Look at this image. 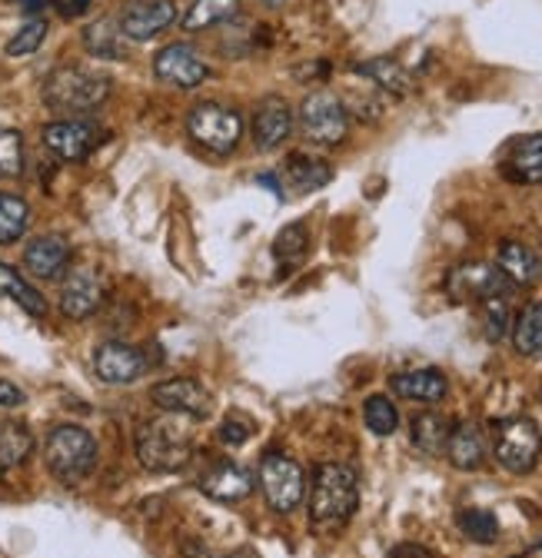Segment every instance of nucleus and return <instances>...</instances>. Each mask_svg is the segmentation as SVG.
I'll return each mask as SVG.
<instances>
[{"label":"nucleus","instance_id":"nucleus-24","mask_svg":"<svg viewBox=\"0 0 542 558\" xmlns=\"http://www.w3.org/2000/svg\"><path fill=\"white\" fill-rule=\"evenodd\" d=\"M360 74L370 77L380 90L393 94V97H406L413 90V77H410V70L399 66L396 60L389 57H376V60H366L360 63Z\"/></svg>","mask_w":542,"mask_h":558},{"label":"nucleus","instance_id":"nucleus-10","mask_svg":"<svg viewBox=\"0 0 542 558\" xmlns=\"http://www.w3.org/2000/svg\"><path fill=\"white\" fill-rule=\"evenodd\" d=\"M107 287L94 266H77L74 272L63 276L60 287V313L67 319H87L104 306Z\"/></svg>","mask_w":542,"mask_h":558},{"label":"nucleus","instance_id":"nucleus-40","mask_svg":"<svg viewBox=\"0 0 542 558\" xmlns=\"http://www.w3.org/2000/svg\"><path fill=\"white\" fill-rule=\"evenodd\" d=\"M21 402H24V392H21V386L0 376V405H4V409H14V405H21Z\"/></svg>","mask_w":542,"mask_h":558},{"label":"nucleus","instance_id":"nucleus-9","mask_svg":"<svg viewBox=\"0 0 542 558\" xmlns=\"http://www.w3.org/2000/svg\"><path fill=\"white\" fill-rule=\"evenodd\" d=\"M509 290V279L490 263H459L446 276V293L453 303H483Z\"/></svg>","mask_w":542,"mask_h":558},{"label":"nucleus","instance_id":"nucleus-37","mask_svg":"<svg viewBox=\"0 0 542 558\" xmlns=\"http://www.w3.org/2000/svg\"><path fill=\"white\" fill-rule=\"evenodd\" d=\"M47 37V21H27L8 44V57H27L34 53Z\"/></svg>","mask_w":542,"mask_h":558},{"label":"nucleus","instance_id":"nucleus-31","mask_svg":"<svg viewBox=\"0 0 542 558\" xmlns=\"http://www.w3.org/2000/svg\"><path fill=\"white\" fill-rule=\"evenodd\" d=\"M0 296H11L17 306H24V313L31 316H44L47 313V300L27 283V279L17 276V269L0 263Z\"/></svg>","mask_w":542,"mask_h":558},{"label":"nucleus","instance_id":"nucleus-1","mask_svg":"<svg viewBox=\"0 0 542 558\" xmlns=\"http://www.w3.org/2000/svg\"><path fill=\"white\" fill-rule=\"evenodd\" d=\"M360 506V478L353 465L323 462L313 475L310 493V519L320 532L344 529Z\"/></svg>","mask_w":542,"mask_h":558},{"label":"nucleus","instance_id":"nucleus-45","mask_svg":"<svg viewBox=\"0 0 542 558\" xmlns=\"http://www.w3.org/2000/svg\"><path fill=\"white\" fill-rule=\"evenodd\" d=\"M539 551H542V542H539Z\"/></svg>","mask_w":542,"mask_h":558},{"label":"nucleus","instance_id":"nucleus-27","mask_svg":"<svg viewBox=\"0 0 542 558\" xmlns=\"http://www.w3.org/2000/svg\"><path fill=\"white\" fill-rule=\"evenodd\" d=\"M240 14V0H193V8L183 14V31H210L224 21H233Z\"/></svg>","mask_w":542,"mask_h":558},{"label":"nucleus","instance_id":"nucleus-13","mask_svg":"<svg viewBox=\"0 0 542 558\" xmlns=\"http://www.w3.org/2000/svg\"><path fill=\"white\" fill-rule=\"evenodd\" d=\"M44 144L53 157L77 163L94 154L100 144V130L87 120H57L44 126Z\"/></svg>","mask_w":542,"mask_h":558},{"label":"nucleus","instance_id":"nucleus-32","mask_svg":"<svg viewBox=\"0 0 542 558\" xmlns=\"http://www.w3.org/2000/svg\"><path fill=\"white\" fill-rule=\"evenodd\" d=\"M84 44H87V50H91L94 57H100V60H120V57L127 53V47H123V31H120V24H113V21H97V24H91V27L84 31Z\"/></svg>","mask_w":542,"mask_h":558},{"label":"nucleus","instance_id":"nucleus-14","mask_svg":"<svg viewBox=\"0 0 542 558\" xmlns=\"http://www.w3.org/2000/svg\"><path fill=\"white\" fill-rule=\"evenodd\" d=\"M150 399L177 415L186 418H210L214 415V396L207 392V386H200L196 379H167L160 386L150 389Z\"/></svg>","mask_w":542,"mask_h":558},{"label":"nucleus","instance_id":"nucleus-5","mask_svg":"<svg viewBox=\"0 0 542 558\" xmlns=\"http://www.w3.org/2000/svg\"><path fill=\"white\" fill-rule=\"evenodd\" d=\"M260 488H263V499L266 506L287 515L293 512L300 502H303V493H306V475L303 469L284 456V452H266L263 462H260Z\"/></svg>","mask_w":542,"mask_h":558},{"label":"nucleus","instance_id":"nucleus-25","mask_svg":"<svg viewBox=\"0 0 542 558\" xmlns=\"http://www.w3.org/2000/svg\"><path fill=\"white\" fill-rule=\"evenodd\" d=\"M513 342L519 356L526 360H542V300L529 303L519 319L513 323Z\"/></svg>","mask_w":542,"mask_h":558},{"label":"nucleus","instance_id":"nucleus-16","mask_svg":"<svg viewBox=\"0 0 542 558\" xmlns=\"http://www.w3.org/2000/svg\"><path fill=\"white\" fill-rule=\"evenodd\" d=\"M200 488L214 502H243L253 493V472L240 462L220 459L200 475Z\"/></svg>","mask_w":542,"mask_h":558},{"label":"nucleus","instance_id":"nucleus-30","mask_svg":"<svg viewBox=\"0 0 542 558\" xmlns=\"http://www.w3.org/2000/svg\"><path fill=\"white\" fill-rule=\"evenodd\" d=\"M31 206L17 193H0V246L17 243L27 230Z\"/></svg>","mask_w":542,"mask_h":558},{"label":"nucleus","instance_id":"nucleus-41","mask_svg":"<svg viewBox=\"0 0 542 558\" xmlns=\"http://www.w3.org/2000/svg\"><path fill=\"white\" fill-rule=\"evenodd\" d=\"M57 4H60V11L67 17H77V14H84L91 8V0H57Z\"/></svg>","mask_w":542,"mask_h":558},{"label":"nucleus","instance_id":"nucleus-36","mask_svg":"<svg viewBox=\"0 0 542 558\" xmlns=\"http://www.w3.org/2000/svg\"><path fill=\"white\" fill-rule=\"evenodd\" d=\"M363 418H366V426H370L373 436H393L396 426H399V412L386 396H370L366 405H363Z\"/></svg>","mask_w":542,"mask_h":558},{"label":"nucleus","instance_id":"nucleus-7","mask_svg":"<svg viewBox=\"0 0 542 558\" xmlns=\"http://www.w3.org/2000/svg\"><path fill=\"white\" fill-rule=\"evenodd\" d=\"M186 126L200 147L217 154H230L243 136V117L224 104H196L186 117Z\"/></svg>","mask_w":542,"mask_h":558},{"label":"nucleus","instance_id":"nucleus-3","mask_svg":"<svg viewBox=\"0 0 542 558\" xmlns=\"http://www.w3.org/2000/svg\"><path fill=\"white\" fill-rule=\"evenodd\" d=\"M110 97V77L104 70L67 63L57 66L44 84V104L57 113H91Z\"/></svg>","mask_w":542,"mask_h":558},{"label":"nucleus","instance_id":"nucleus-28","mask_svg":"<svg viewBox=\"0 0 542 558\" xmlns=\"http://www.w3.org/2000/svg\"><path fill=\"white\" fill-rule=\"evenodd\" d=\"M449 418L439 415V412H420L413 418V446L426 456H443L446 452V442H449Z\"/></svg>","mask_w":542,"mask_h":558},{"label":"nucleus","instance_id":"nucleus-20","mask_svg":"<svg viewBox=\"0 0 542 558\" xmlns=\"http://www.w3.org/2000/svg\"><path fill=\"white\" fill-rule=\"evenodd\" d=\"M446 456H449V462L456 469L477 472L486 462V433H483V426L472 423V418H466V423L453 426L449 442H446Z\"/></svg>","mask_w":542,"mask_h":558},{"label":"nucleus","instance_id":"nucleus-6","mask_svg":"<svg viewBox=\"0 0 542 558\" xmlns=\"http://www.w3.org/2000/svg\"><path fill=\"white\" fill-rule=\"evenodd\" d=\"M493 449H496V462H499L506 472H513V475H526V472H532V469H535L539 452H542L539 426L532 423L529 415L503 418V423L496 426Z\"/></svg>","mask_w":542,"mask_h":558},{"label":"nucleus","instance_id":"nucleus-43","mask_svg":"<svg viewBox=\"0 0 542 558\" xmlns=\"http://www.w3.org/2000/svg\"><path fill=\"white\" fill-rule=\"evenodd\" d=\"M263 4H266V8H280V4H284V0H263Z\"/></svg>","mask_w":542,"mask_h":558},{"label":"nucleus","instance_id":"nucleus-22","mask_svg":"<svg viewBox=\"0 0 542 558\" xmlns=\"http://www.w3.org/2000/svg\"><path fill=\"white\" fill-rule=\"evenodd\" d=\"M393 392L402 399H413V402H439L449 392V383L439 369H413V373H399L389 379Z\"/></svg>","mask_w":542,"mask_h":558},{"label":"nucleus","instance_id":"nucleus-26","mask_svg":"<svg viewBox=\"0 0 542 558\" xmlns=\"http://www.w3.org/2000/svg\"><path fill=\"white\" fill-rule=\"evenodd\" d=\"M34 449V436L17 418H0V472L21 465Z\"/></svg>","mask_w":542,"mask_h":558},{"label":"nucleus","instance_id":"nucleus-4","mask_svg":"<svg viewBox=\"0 0 542 558\" xmlns=\"http://www.w3.org/2000/svg\"><path fill=\"white\" fill-rule=\"evenodd\" d=\"M44 459H47V469L60 482L74 485V482H81V478H87L94 472V465H97V442L81 426H57L47 436Z\"/></svg>","mask_w":542,"mask_h":558},{"label":"nucleus","instance_id":"nucleus-17","mask_svg":"<svg viewBox=\"0 0 542 558\" xmlns=\"http://www.w3.org/2000/svg\"><path fill=\"white\" fill-rule=\"evenodd\" d=\"M250 130H253V144L260 150H277L284 140L293 133V113H290L287 100H280V97H263L253 107Z\"/></svg>","mask_w":542,"mask_h":558},{"label":"nucleus","instance_id":"nucleus-15","mask_svg":"<svg viewBox=\"0 0 542 558\" xmlns=\"http://www.w3.org/2000/svg\"><path fill=\"white\" fill-rule=\"evenodd\" d=\"M147 356L141 353L137 345H130V342H100L97 345V353H94V373L104 379V383H133V379H141L147 373Z\"/></svg>","mask_w":542,"mask_h":558},{"label":"nucleus","instance_id":"nucleus-39","mask_svg":"<svg viewBox=\"0 0 542 558\" xmlns=\"http://www.w3.org/2000/svg\"><path fill=\"white\" fill-rule=\"evenodd\" d=\"M389 558H433V551L426 545H417V542H399L389 548Z\"/></svg>","mask_w":542,"mask_h":558},{"label":"nucleus","instance_id":"nucleus-8","mask_svg":"<svg viewBox=\"0 0 542 558\" xmlns=\"http://www.w3.org/2000/svg\"><path fill=\"white\" fill-rule=\"evenodd\" d=\"M300 123H303V133L313 140L320 147H336L347 140V130H350V110L340 97L333 94H310L300 107Z\"/></svg>","mask_w":542,"mask_h":558},{"label":"nucleus","instance_id":"nucleus-12","mask_svg":"<svg viewBox=\"0 0 542 558\" xmlns=\"http://www.w3.org/2000/svg\"><path fill=\"white\" fill-rule=\"evenodd\" d=\"M177 21L173 0H127L120 8V31L130 40H150Z\"/></svg>","mask_w":542,"mask_h":558},{"label":"nucleus","instance_id":"nucleus-35","mask_svg":"<svg viewBox=\"0 0 542 558\" xmlns=\"http://www.w3.org/2000/svg\"><path fill=\"white\" fill-rule=\"evenodd\" d=\"M459 529H462L466 538L480 542V545H490V542L499 538V522L486 509H462L459 512Z\"/></svg>","mask_w":542,"mask_h":558},{"label":"nucleus","instance_id":"nucleus-18","mask_svg":"<svg viewBox=\"0 0 542 558\" xmlns=\"http://www.w3.org/2000/svg\"><path fill=\"white\" fill-rule=\"evenodd\" d=\"M333 180V167L323 157L313 154H290L280 167V186L284 193H316Z\"/></svg>","mask_w":542,"mask_h":558},{"label":"nucleus","instance_id":"nucleus-2","mask_svg":"<svg viewBox=\"0 0 542 558\" xmlns=\"http://www.w3.org/2000/svg\"><path fill=\"white\" fill-rule=\"evenodd\" d=\"M193 456L186 415L167 412L137 429V459L147 472H180Z\"/></svg>","mask_w":542,"mask_h":558},{"label":"nucleus","instance_id":"nucleus-33","mask_svg":"<svg viewBox=\"0 0 542 558\" xmlns=\"http://www.w3.org/2000/svg\"><path fill=\"white\" fill-rule=\"evenodd\" d=\"M480 306H483V329H486V336L493 342H499L513 329V296H509V290L483 300Z\"/></svg>","mask_w":542,"mask_h":558},{"label":"nucleus","instance_id":"nucleus-38","mask_svg":"<svg viewBox=\"0 0 542 558\" xmlns=\"http://www.w3.org/2000/svg\"><path fill=\"white\" fill-rule=\"evenodd\" d=\"M253 436V423L250 418H243V415H230L227 423L220 426V442L224 446H230V449H240V446H246V439Z\"/></svg>","mask_w":542,"mask_h":558},{"label":"nucleus","instance_id":"nucleus-29","mask_svg":"<svg viewBox=\"0 0 542 558\" xmlns=\"http://www.w3.org/2000/svg\"><path fill=\"white\" fill-rule=\"evenodd\" d=\"M306 250H310V230H306L303 223L284 227V230L277 233V240H274V259H277L280 276L290 272V269H297V266L303 263Z\"/></svg>","mask_w":542,"mask_h":558},{"label":"nucleus","instance_id":"nucleus-11","mask_svg":"<svg viewBox=\"0 0 542 558\" xmlns=\"http://www.w3.org/2000/svg\"><path fill=\"white\" fill-rule=\"evenodd\" d=\"M154 74H157L164 84H170V87L190 90V87H200L203 81L210 77V66H207V60H203L193 47H186V44H170V47H164V50L154 57Z\"/></svg>","mask_w":542,"mask_h":558},{"label":"nucleus","instance_id":"nucleus-23","mask_svg":"<svg viewBox=\"0 0 542 558\" xmlns=\"http://www.w3.org/2000/svg\"><path fill=\"white\" fill-rule=\"evenodd\" d=\"M503 173L516 183H542V133L522 136L519 144H513Z\"/></svg>","mask_w":542,"mask_h":558},{"label":"nucleus","instance_id":"nucleus-44","mask_svg":"<svg viewBox=\"0 0 542 558\" xmlns=\"http://www.w3.org/2000/svg\"><path fill=\"white\" fill-rule=\"evenodd\" d=\"M233 558H246V555H233Z\"/></svg>","mask_w":542,"mask_h":558},{"label":"nucleus","instance_id":"nucleus-34","mask_svg":"<svg viewBox=\"0 0 542 558\" xmlns=\"http://www.w3.org/2000/svg\"><path fill=\"white\" fill-rule=\"evenodd\" d=\"M24 173V136L11 126H0V180Z\"/></svg>","mask_w":542,"mask_h":558},{"label":"nucleus","instance_id":"nucleus-21","mask_svg":"<svg viewBox=\"0 0 542 558\" xmlns=\"http://www.w3.org/2000/svg\"><path fill=\"white\" fill-rule=\"evenodd\" d=\"M496 269L509 279L513 287H535L542 279V256L516 240H506L499 243V253H496Z\"/></svg>","mask_w":542,"mask_h":558},{"label":"nucleus","instance_id":"nucleus-19","mask_svg":"<svg viewBox=\"0 0 542 558\" xmlns=\"http://www.w3.org/2000/svg\"><path fill=\"white\" fill-rule=\"evenodd\" d=\"M67 263H71V243L57 233L31 240L24 250V266L34 279H60L67 272Z\"/></svg>","mask_w":542,"mask_h":558},{"label":"nucleus","instance_id":"nucleus-42","mask_svg":"<svg viewBox=\"0 0 542 558\" xmlns=\"http://www.w3.org/2000/svg\"><path fill=\"white\" fill-rule=\"evenodd\" d=\"M17 4H24V8L34 14V11H40V8H44V0H17Z\"/></svg>","mask_w":542,"mask_h":558},{"label":"nucleus","instance_id":"nucleus-46","mask_svg":"<svg viewBox=\"0 0 542 558\" xmlns=\"http://www.w3.org/2000/svg\"><path fill=\"white\" fill-rule=\"evenodd\" d=\"M516 558H522V555H516Z\"/></svg>","mask_w":542,"mask_h":558}]
</instances>
